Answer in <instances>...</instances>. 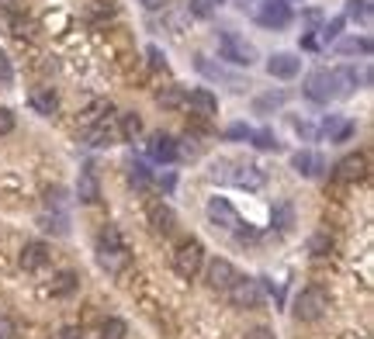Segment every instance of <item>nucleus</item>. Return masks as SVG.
Wrapping results in <instances>:
<instances>
[{
  "label": "nucleus",
  "instance_id": "72a5a7b5",
  "mask_svg": "<svg viewBox=\"0 0 374 339\" xmlns=\"http://www.w3.org/2000/svg\"><path fill=\"white\" fill-rule=\"evenodd\" d=\"M343 24H347V17H333V21H326V24H322V42H336V38L343 35Z\"/></svg>",
  "mask_w": 374,
  "mask_h": 339
},
{
  "label": "nucleus",
  "instance_id": "c85d7f7f",
  "mask_svg": "<svg viewBox=\"0 0 374 339\" xmlns=\"http://www.w3.org/2000/svg\"><path fill=\"white\" fill-rule=\"evenodd\" d=\"M149 180H153V173H149V167L146 163H128V183L132 187H149Z\"/></svg>",
  "mask_w": 374,
  "mask_h": 339
},
{
  "label": "nucleus",
  "instance_id": "f8f14e48",
  "mask_svg": "<svg viewBox=\"0 0 374 339\" xmlns=\"http://www.w3.org/2000/svg\"><path fill=\"white\" fill-rule=\"evenodd\" d=\"M184 107H190V114H197V118H211V114H218V97L208 86H197L184 97Z\"/></svg>",
  "mask_w": 374,
  "mask_h": 339
},
{
  "label": "nucleus",
  "instance_id": "a18cd8bd",
  "mask_svg": "<svg viewBox=\"0 0 374 339\" xmlns=\"http://www.w3.org/2000/svg\"><path fill=\"white\" fill-rule=\"evenodd\" d=\"M59 339H84V333H80L77 326H66V329L59 333Z\"/></svg>",
  "mask_w": 374,
  "mask_h": 339
},
{
  "label": "nucleus",
  "instance_id": "c756f323",
  "mask_svg": "<svg viewBox=\"0 0 374 339\" xmlns=\"http://www.w3.org/2000/svg\"><path fill=\"white\" fill-rule=\"evenodd\" d=\"M250 139H253V146H257V149H267V153H278V149H280L278 135H274V132H267V128L250 132Z\"/></svg>",
  "mask_w": 374,
  "mask_h": 339
},
{
  "label": "nucleus",
  "instance_id": "58836bf2",
  "mask_svg": "<svg viewBox=\"0 0 374 339\" xmlns=\"http://www.w3.org/2000/svg\"><path fill=\"white\" fill-rule=\"evenodd\" d=\"M146 56H149V66H153V70H167V56H163L156 45H149V49H146Z\"/></svg>",
  "mask_w": 374,
  "mask_h": 339
},
{
  "label": "nucleus",
  "instance_id": "cd10ccee",
  "mask_svg": "<svg viewBox=\"0 0 374 339\" xmlns=\"http://www.w3.org/2000/svg\"><path fill=\"white\" fill-rule=\"evenodd\" d=\"M125 336H128V326H125L118 315L104 319V326H100V339H125Z\"/></svg>",
  "mask_w": 374,
  "mask_h": 339
},
{
  "label": "nucleus",
  "instance_id": "a878e982",
  "mask_svg": "<svg viewBox=\"0 0 374 339\" xmlns=\"http://www.w3.org/2000/svg\"><path fill=\"white\" fill-rule=\"evenodd\" d=\"M111 128H107V121H97V125H91V128H84V142L87 146H111Z\"/></svg>",
  "mask_w": 374,
  "mask_h": 339
},
{
  "label": "nucleus",
  "instance_id": "4468645a",
  "mask_svg": "<svg viewBox=\"0 0 374 339\" xmlns=\"http://www.w3.org/2000/svg\"><path fill=\"white\" fill-rule=\"evenodd\" d=\"M77 201H80V204H97V201H100V176H97V167L80 170V176H77Z\"/></svg>",
  "mask_w": 374,
  "mask_h": 339
},
{
  "label": "nucleus",
  "instance_id": "473e14b6",
  "mask_svg": "<svg viewBox=\"0 0 374 339\" xmlns=\"http://www.w3.org/2000/svg\"><path fill=\"white\" fill-rule=\"evenodd\" d=\"M347 17L368 21L371 17V0H347Z\"/></svg>",
  "mask_w": 374,
  "mask_h": 339
},
{
  "label": "nucleus",
  "instance_id": "9b49d317",
  "mask_svg": "<svg viewBox=\"0 0 374 339\" xmlns=\"http://www.w3.org/2000/svg\"><path fill=\"white\" fill-rule=\"evenodd\" d=\"M208 218H211V225H218V229H229V232L239 229V211H236L225 197H211V201H208Z\"/></svg>",
  "mask_w": 374,
  "mask_h": 339
},
{
  "label": "nucleus",
  "instance_id": "a211bd4d",
  "mask_svg": "<svg viewBox=\"0 0 374 339\" xmlns=\"http://www.w3.org/2000/svg\"><path fill=\"white\" fill-rule=\"evenodd\" d=\"M28 104H31L38 114H45V118H52V114L59 111V97L52 93V86H35V90L28 93Z\"/></svg>",
  "mask_w": 374,
  "mask_h": 339
},
{
  "label": "nucleus",
  "instance_id": "e433bc0d",
  "mask_svg": "<svg viewBox=\"0 0 374 339\" xmlns=\"http://www.w3.org/2000/svg\"><path fill=\"white\" fill-rule=\"evenodd\" d=\"M187 14H194V17H211V3H208V0H187Z\"/></svg>",
  "mask_w": 374,
  "mask_h": 339
},
{
  "label": "nucleus",
  "instance_id": "dca6fc26",
  "mask_svg": "<svg viewBox=\"0 0 374 339\" xmlns=\"http://www.w3.org/2000/svg\"><path fill=\"white\" fill-rule=\"evenodd\" d=\"M49 259H52L49 246L35 239V243H24V250H21V259H17V263H21V270H24V273H35V270H42Z\"/></svg>",
  "mask_w": 374,
  "mask_h": 339
},
{
  "label": "nucleus",
  "instance_id": "bb28decb",
  "mask_svg": "<svg viewBox=\"0 0 374 339\" xmlns=\"http://www.w3.org/2000/svg\"><path fill=\"white\" fill-rule=\"evenodd\" d=\"M284 100H287V93H284V90H278V93H264V97H257V100H253V111H257V114L278 111Z\"/></svg>",
  "mask_w": 374,
  "mask_h": 339
},
{
  "label": "nucleus",
  "instance_id": "c9c22d12",
  "mask_svg": "<svg viewBox=\"0 0 374 339\" xmlns=\"http://www.w3.org/2000/svg\"><path fill=\"white\" fill-rule=\"evenodd\" d=\"M329 246H333V243H329V236H326V232H319V236H312V239H308V250H312L315 256H326L329 253Z\"/></svg>",
  "mask_w": 374,
  "mask_h": 339
},
{
  "label": "nucleus",
  "instance_id": "6e6552de",
  "mask_svg": "<svg viewBox=\"0 0 374 339\" xmlns=\"http://www.w3.org/2000/svg\"><path fill=\"white\" fill-rule=\"evenodd\" d=\"M146 218H149V229L156 236H174L177 232V211L167 201H149L146 204Z\"/></svg>",
  "mask_w": 374,
  "mask_h": 339
},
{
  "label": "nucleus",
  "instance_id": "ddd939ff",
  "mask_svg": "<svg viewBox=\"0 0 374 339\" xmlns=\"http://www.w3.org/2000/svg\"><path fill=\"white\" fill-rule=\"evenodd\" d=\"M149 156H153L156 163H174V160L181 156V146H177L174 135H167V132H153V135H149Z\"/></svg>",
  "mask_w": 374,
  "mask_h": 339
},
{
  "label": "nucleus",
  "instance_id": "f704fd0d",
  "mask_svg": "<svg viewBox=\"0 0 374 339\" xmlns=\"http://www.w3.org/2000/svg\"><path fill=\"white\" fill-rule=\"evenodd\" d=\"M197 70H201L204 77H211V80H232V77H229L225 70H218V66H211V63H208L204 56H197ZM232 84H236V80H232Z\"/></svg>",
  "mask_w": 374,
  "mask_h": 339
},
{
  "label": "nucleus",
  "instance_id": "9d476101",
  "mask_svg": "<svg viewBox=\"0 0 374 339\" xmlns=\"http://www.w3.org/2000/svg\"><path fill=\"white\" fill-rule=\"evenodd\" d=\"M333 176H336L340 183H357V180H364V176H368V156H361V153L343 156V160L333 167Z\"/></svg>",
  "mask_w": 374,
  "mask_h": 339
},
{
  "label": "nucleus",
  "instance_id": "20e7f679",
  "mask_svg": "<svg viewBox=\"0 0 374 339\" xmlns=\"http://www.w3.org/2000/svg\"><path fill=\"white\" fill-rule=\"evenodd\" d=\"M225 294H229V305H232V308H243V312L264 305V287H260L257 277H236Z\"/></svg>",
  "mask_w": 374,
  "mask_h": 339
},
{
  "label": "nucleus",
  "instance_id": "49530a36",
  "mask_svg": "<svg viewBox=\"0 0 374 339\" xmlns=\"http://www.w3.org/2000/svg\"><path fill=\"white\" fill-rule=\"evenodd\" d=\"M139 3H142V7H146V10H160V7H163V3H167V0H139Z\"/></svg>",
  "mask_w": 374,
  "mask_h": 339
},
{
  "label": "nucleus",
  "instance_id": "1a4fd4ad",
  "mask_svg": "<svg viewBox=\"0 0 374 339\" xmlns=\"http://www.w3.org/2000/svg\"><path fill=\"white\" fill-rule=\"evenodd\" d=\"M236 277H239V270H236L229 259H211V263L204 266V280H208L211 291H229Z\"/></svg>",
  "mask_w": 374,
  "mask_h": 339
},
{
  "label": "nucleus",
  "instance_id": "c03bdc74",
  "mask_svg": "<svg viewBox=\"0 0 374 339\" xmlns=\"http://www.w3.org/2000/svg\"><path fill=\"white\" fill-rule=\"evenodd\" d=\"M246 339H274V333H271L267 326H257V329H250V333H246Z\"/></svg>",
  "mask_w": 374,
  "mask_h": 339
},
{
  "label": "nucleus",
  "instance_id": "393cba45",
  "mask_svg": "<svg viewBox=\"0 0 374 339\" xmlns=\"http://www.w3.org/2000/svg\"><path fill=\"white\" fill-rule=\"evenodd\" d=\"M38 225H42L45 232H52V236H66V232H70V218H66V211H45V215L38 218Z\"/></svg>",
  "mask_w": 374,
  "mask_h": 339
},
{
  "label": "nucleus",
  "instance_id": "7c9ffc66",
  "mask_svg": "<svg viewBox=\"0 0 374 339\" xmlns=\"http://www.w3.org/2000/svg\"><path fill=\"white\" fill-rule=\"evenodd\" d=\"M45 208L49 211H66V190L63 187H49L45 190Z\"/></svg>",
  "mask_w": 374,
  "mask_h": 339
},
{
  "label": "nucleus",
  "instance_id": "5701e85b",
  "mask_svg": "<svg viewBox=\"0 0 374 339\" xmlns=\"http://www.w3.org/2000/svg\"><path fill=\"white\" fill-rule=\"evenodd\" d=\"M336 49L340 56H371V38L368 35H354V38H336Z\"/></svg>",
  "mask_w": 374,
  "mask_h": 339
},
{
  "label": "nucleus",
  "instance_id": "6ab92c4d",
  "mask_svg": "<svg viewBox=\"0 0 374 339\" xmlns=\"http://www.w3.org/2000/svg\"><path fill=\"white\" fill-rule=\"evenodd\" d=\"M264 180H267V173H264L260 167H253V163H239V167H236V173H232V183L250 187V190L264 187Z\"/></svg>",
  "mask_w": 374,
  "mask_h": 339
},
{
  "label": "nucleus",
  "instance_id": "79ce46f5",
  "mask_svg": "<svg viewBox=\"0 0 374 339\" xmlns=\"http://www.w3.org/2000/svg\"><path fill=\"white\" fill-rule=\"evenodd\" d=\"M301 24H305V28H319V24H322V10H315V7L305 10V14H301Z\"/></svg>",
  "mask_w": 374,
  "mask_h": 339
},
{
  "label": "nucleus",
  "instance_id": "ea45409f",
  "mask_svg": "<svg viewBox=\"0 0 374 339\" xmlns=\"http://www.w3.org/2000/svg\"><path fill=\"white\" fill-rule=\"evenodd\" d=\"M10 132H14V111L0 107V135H10Z\"/></svg>",
  "mask_w": 374,
  "mask_h": 339
},
{
  "label": "nucleus",
  "instance_id": "7ed1b4c3",
  "mask_svg": "<svg viewBox=\"0 0 374 339\" xmlns=\"http://www.w3.org/2000/svg\"><path fill=\"white\" fill-rule=\"evenodd\" d=\"M204 266V246L197 239H184L177 250H174V270L181 280H194Z\"/></svg>",
  "mask_w": 374,
  "mask_h": 339
},
{
  "label": "nucleus",
  "instance_id": "f257e3e1",
  "mask_svg": "<svg viewBox=\"0 0 374 339\" xmlns=\"http://www.w3.org/2000/svg\"><path fill=\"white\" fill-rule=\"evenodd\" d=\"M97 263H100V270H107L111 277L125 273V266L132 263L128 246H125V239H121V232H118L114 225H104V229L97 232Z\"/></svg>",
  "mask_w": 374,
  "mask_h": 339
},
{
  "label": "nucleus",
  "instance_id": "39448f33",
  "mask_svg": "<svg viewBox=\"0 0 374 339\" xmlns=\"http://www.w3.org/2000/svg\"><path fill=\"white\" fill-rule=\"evenodd\" d=\"M326 308H329V298H326V291H319V287H305V291L294 298V319H298V322H319V319L326 315Z\"/></svg>",
  "mask_w": 374,
  "mask_h": 339
},
{
  "label": "nucleus",
  "instance_id": "423d86ee",
  "mask_svg": "<svg viewBox=\"0 0 374 339\" xmlns=\"http://www.w3.org/2000/svg\"><path fill=\"white\" fill-rule=\"evenodd\" d=\"M218 56L229 59L232 66H250L253 63V45L246 38H239L236 31H218Z\"/></svg>",
  "mask_w": 374,
  "mask_h": 339
},
{
  "label": "nucleus",
  "instance_id": "2eb2a0df",
  "mask_svg": "<svg viewBox=\"0 0 374 339\" xmlns=\"http://www.w3.org/2000/svg\"><path fill=\"white\" fill-rule=\"evenodd\" d=\"M298 70H301V59H298L294 52H274V56L267 59V73L278 77V80H294Z\"/></svg>",
  "mask_w": 374,
  "mask_h": 339
},
{
  "label": "nucleus",
  "instance_id": "f03ea898",
  "mask_svg": "<svg viewBox=\"0 0 374 339\" xmlns=\"http://www.w3.org/2000/svg\"><path fill=\"white\" fill-rule=\"evenodd\" d=\"M301 90H305V97H308V100H315V104H329V100L343 97L336 70H315V73H308Z\"/></svg>",
  "mask_w": 374,
  "mask_h": 339
},
{
  "label": "nucleus",
  "instance_id": "0eeeda50",
  "mask_svg": "<svg viewBox=\"0 0 374 339\" xmlns=\"http://www.w3.org/2000/svg\"><path fill=\"white\" fill-rule=\"evenodd\" d=\"M291 3L287 0H264L260 7H257V24L260 28H271V31H280V28H287L291 24Z\"/></svg>",
  "mask_w": 374,
  "mask_h": 339
},
{
  "label": "nucleus",
  "instance_id": "b1692460",
  "mask_svg": "<svg viewBox=\"0 0 374 339\" xmlns=\"http://www.w3.org/2000/svg\"><path fill=\"white\" fill-rule=\"evenodd\" d=\"M184 86H177V84H170V86H163L160 93H156V104L163 107V111H177V107H184Z\"/></svg>",
  "mask_w": 374,
  "mask_h": 339
},
{
  "label": "nucleus",
  "instance_id": "4be33fe9",
  "mask_svg": "<svg viewBox=\"0 0 374 339\" xmlns=\"http://www.w3.org/2000/svg\"><path fill=\"white\" fill-rule=\"evenodd\" d=\"M77 287H80V277H77L73 270H63V273H56V280L49 284V294H52V298H70Z\"/></svg>",
  "mask_w": 374,
  "mask_h": 339
},
{
  "label": "nucleus",
  "instance_id": "2f4dec72",
  "mask_svg": "<svg viewBox=\"0 0 374 339\" xmlns=\"http://www.w3.org/2000/svg\"><path fill=\"white\" fill-rule=\"evenodd\" d=\"M274 225H278L280 232H291V225H294V211H291V204H278V208H274Z\"/></svg>",
  "mask_w": 374,
  "mask_h": 339
},
{
  "label": "nucleus",
  "instance_id": "f3484780",
  "mask_svg": "<svg viewBox=\"0 0 374 339\" xmlns=\"http://www.w3.org/2000/svg\"><path fill=\"white\" fill-rule=\"evenodd\" d=\"M291 167L294 173H301V176H322V170H326V160L319 156V153H312V149H301V153H294L291 156Z\"/></svg>",
  "mask_w": 374,
  "mask_h": 339
},
{
  "label": "nucleus",
  "instance_id": "4c0bfd02",
  "mask_svg": "<svg viewBox=\"0 0 374 339\" xmlns=\"http://www.w3.org/2000/svg\"><path fill=\"white\" fill-rule=\"evenodd\" d=\"M0 339H17V322L10 315H0Z\"/></svg>",
  "mask_w": 374,
  "mask_h": 339
},
{
  "label": "nucleus",
  "instance_id": "aec40b11",
  "mask_svg": "<svg viewBox=\"0 0 374 339\" xmlns=\"http://www.w3.org/2000/svg\"><path fill=\"white\" fill-rule=\"evenodd\" d=\"M354 132H357L354 121H343V118H326V121H322V135H326L329 142H347Z\"/></svg>",
  "mask_w": 374,
  "mask_h": 339
},
{
  "label": "nucleus",
  "instance_id": "412c9836",
  "mask_svg": "<svg viewBox=\"0 0 374 339\" xmlns=\"http://www.w3.org/2000/svg\"><path fill=\"white\" fill-rule=\"evenodd\" d=\"M118 135H121L125 142H135V139L142 135V118H139L135 111H121V114H118Z\"/></svg>",
  "mask_w": 374,
  "mask_h": 339
},
{
  "label": "nucleus",
  "instance_id": "a19ab883",
  "mask_svg": "<svg viewBox=\"0 0 374 339\" xmlns=\"http://www.w3.org/2000/svg\"><path fill=\"white\" fill-rule=\"evenodd\" d=\"M0 84H14V66L3 52H0Z\"/></svg>",
  "mask_w": 374,
  "mask_h": 339
},
{
  "label": "nucleus",
  "instance_id": "37998d69",
  "mask_svg": "<svg viewBox=\"0 0 374 339\" xmlns=\"http://www.w3.org/2000/svg\"><path fill=\"white\" fill-rule=\"evenodd\" d=\"M225 135H229V139H250V128H246V125H229Z\"/></svg>",
  "mask_w": 374,
  "mask_h": 339
}]
</instances>
